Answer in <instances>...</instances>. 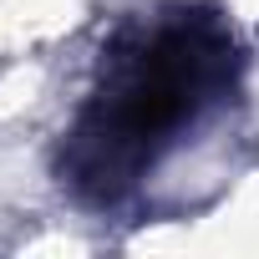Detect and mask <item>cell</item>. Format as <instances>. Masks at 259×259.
Segmentation results:
<instances>
[{
	"label": "cell",
	"mask_w": 259,
	"mask_h": 259,
	"mask_svg": "<svg viewBox=\"0 0 259 259\" xmlns=\"http://www.w3.org/2000/svg\"><path fill=\"white\" fill-rule=\"evenodd\" d=\"M234 76L239 41L208 6H168L122 26L61 143V183L81 203H117L234 87Z\"/></svg>",
	"instance_id": "1"
}]
</instances>
